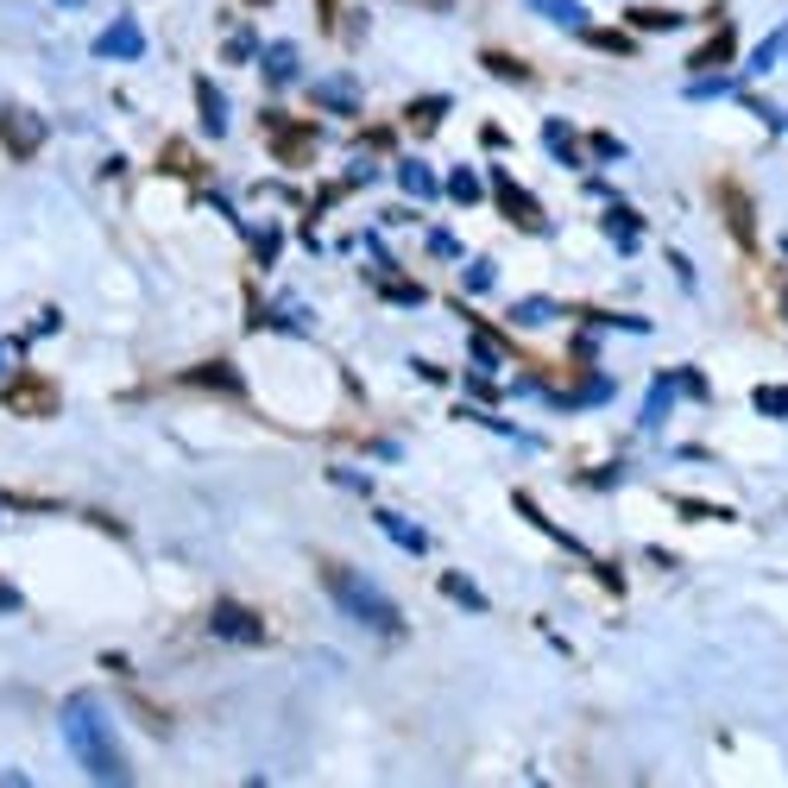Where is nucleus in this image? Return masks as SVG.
Masks as SVG:
<instances>
[{
	"instance_id": "26",
	"label": "nucleus",
	"mask_w": 788,
	"mask_h": 788,
	"mask_svg": "<svg viewBox=\"0 0 788 788\" xmlns=\"http://www.w3.org/2000/svg\"><path fill=\"white\" fill-rule=\"evenodd\" d=\"M416 7H448V0H416Z\"/></svg>"
},
{
	"instance_id": "1",
	"label": "nucleus",
	"mask_w": 788,
	"mask_h": 788,
	"mask_svg": "<svg viewBox=\"0 0 788 788\" xmlns=\"http://www.w3.org/2000/svg\"><path fill=\"white\" fill-rule=\"evenodd\" d=\"M64 738H70L77 763L95 783H133L127 751L114 744V726H107V712L95 694H70V700H64Z\"/></svg>"
},
{
	"instance_id": "2",
	"label": "nucleus",
	"mask_w": 788,
	"mask_h": 788,
	"mask_svg": "<svg viewBox=\"0 0 788 788\" xmlns=\"http://www.w3.org/2000/svg\"><path fill=\"white\" fill-rule=\"evenodd\" d=\"M322 586L341 599V612H354L359 625H373V631H398V625H404L398 606L385 599L379 586L366 581V574H354V568H341V561H322Z\"/></svg>"
},
{
	"instance_id": "8",
	"label": "nucleus",
	"mask_w": 788,
	"mask_h": 788,
	"mask_svg": "<svg viewBox=\"0 0 788 788\" xmlns=\"http://www.w3.org/2000/svg\"><path fill=\"white\" fill-rule=\"evenodd\" d=\"M732 52H738L732 26H719V32L707 38V45H700V52L687 57V64H694V77H707V70H726V64H732Z\"/></svg>"
},
{
	"instance_id": "6",
	"label": "nucleus",
	"mask_w": 788,
	"mask_h": 788,
	"mask_svg": "<svg viewBox=\"0 0 788 788\" xmlns=\"http://www.w3.org/2000/svg\"><path fill=\"white\" fill-rule=\"evenodd\" d=\"M492 190H499V203L511 208V221H517V228H530V233H543V208L530 203V196H524V190H517V183L505 178V171H499V178H492Z\"/></svg>"
},
{
	"instance_id": "18",
	"label": "nucleus",
	"mask_w": 788,
	"mask_h": 788,
	"mask_svg": "<svg viewBox=\"0 0 788 788\" xmlns=\"http://www.w3.org/2000/svg\"><path fill=\"white\" fill-rule=\"evenodd\" d=\"M543 139H549V152H561L568 164H574V133L561 127V121H549V127H543Z\"/></svg>"
},
{
	"instance_id": "21",
	"label": "nucleus",
	"mask_w": 788,
	"mask_h": 788,
	"mask_svg": "<svg viewBox=\"0 0 788 788\" xmlns=\"http://www.w3.org/2000/svg\"><path fill=\"white\" fill-rule=\"evenodd\" d=\"M511 316H517V322H549L556 309H549V304H517V309H511Z\"/></svg>"
},
{
	"instance_id": "23",
	"label": "nucleus",
	"mask_w": 788,
	"mask_h": 788,
	"mask_svg": "<svg viewBox=\"0 0 788 788\" xmlns=\"http://www.w3.org/2000/svg\"><path fill=\"white\" fill-rule=\"evenodd\" d=\"M467 284H473V290H486V284H492V265H486V259H473V265H467Z\"/></svg>"
},
{
	"instance_id": "16",
	"label": "nucleus",
	"mask_w": 788,
	"mask_h": 788,
	"mask_svg": "<svg viewBox=\"0 0 788 788\" xmlns=\"http://www.w3.org/2000/svg\"><path fill=\"white\" fill-rule=\"evenodd\" d=\"M265 77H272V82H290V77H297V52H290V45H272V64H265Z\"/></svg>"
},
{
	"instance_id": "25",
	"label": "nucleus",
	"mask_w": 788,
	"mask_h": 788,
	"mask_svg": "<svg viewBox=\"0 0 788 788\" xmlns=\"http://www.w3.org/2000/svg\"><path fill=\"white\" fill-rule=\"evenodd\" d=\"M612 233H618V240H625V247H631V233H637V221H631V215H625V208H618V215H612Z\"/></svg>"
},
{
	"instance_id": "10",
	"label": "nucleus",
	"mask_w": 788,
	"mask_h": 788,
	"mask_svg": "<svg viewBox=\"0 0 788 788\" xmlns=\"http://www.w3.org/2000/svg\"><path fill=\"white\" fill-rule=\"evenodd\" d=\"M682 20H687V13H656V7H637V13H631L637 32H675Z\"/></svg>"
},
{
	"instance_id": "12",
	"label": "nucleus",
	"mask_w": 788,
	"mask_h": 788,
	"mask_svg": "<svg viewBox=\"0 0 788 788\" xmlns=\"http://www.w3.org/2000/svg\"><path fill=\"white\" fill-rule=\"evenodd\" d=\"M442 593H448V599H460V606H473V612H486V599H480V586H473V581H460V574H442Z\"/></svg>"
},
{
	"instance_id": "11",
	"label": "nucleus",
	"mask_w": 788,
	"mask_h": 788,
	"mask_svg": "<svg viewBox=\"0 0 788 788\" xmlns=\"http://www.w3.org/2000/svg\"><path fill=\"white\" fill-rule=\"evenodd\" d=\"M196 95H203V121H208V133L221 139V133H228V114H221V95H215V82H196Z\"/></svg>"
},
{
	"instance_id": "14",
	"label": "nucleus",
	"mask_w": 788,
	"mask_h": 788,
	"mask_svg": "<svg viewBox=\"0 0 788 788\" xmlns=\"http://www.w3.org/2000/svg\"><path fill=\"white\" fill-rule=\"evenodd\" d=\"M536 13H549V20H561V26H581V0H530Z\"/></svg>"
},
{
	"instance_id": "20",
	"label": "nucleus",
	"mask_w": 788,
	"mask_h": 788,
	"mask_svg": "<svg viewBox=\"0 0 788 788\" xmlns=\"http://www.w3.org/2000/svg\"><path fill=\"white\" fill-rule=\"evenodd\" d=\"M448 190H455L460 203H473V196H480V178H473V171H455V183H448Z\"/></svg>"
},
{
	"instance_id": "15",
	"label": "nucleus",
	"mask_w": 788,
	"mask_h": 788,
	"mask_svg": "<svg viewBox=\"0 0 788 788\" xmlns=\"http://www.w3.org/2000/svg\"><path fill=\"white\" fill-rule=\"evenodd\" d=\"M442 114H448V102H442V95H423V102H410V121H416L423 133H430Z\"/></svg>"
},
{
	"instance_id": "24",
	"label": "nucleus",
	"mask_w": 788,
	"mask_h": 788,
	"mask_svg": "<svg viewBox=\"0 0 788 788\" xmlns=\"http://www.w3.org/2000/svg\"><path fill=\"white\" fill-rule=\"evenodd\" d=\"M228 385V391H233V385H240V379H233V373H228V366H208V373H196V385Z\"/></svg>"
},
{
	"instance_id": "7",
	"label": "nucleus",
	"mask_w": 788,
	"mask_h": 788,
	"mask_svg": "<svg viewBox=\"0 0 788 788\" xmlns=\"http://www.w3.org/2000/svg\"><path fill=\"white\" fill-rule=\"evenodd\" d=\"M139 52H146V38H139V26H133L127 13H121L102 38H95V57H139Z\"/></svg>"
},
{
	"instance_id": "19",
	"label": "nucleus",
	"mask_w": 788,
	"mask_h": 788,
	"mask_svg": "<svg viewBox=\"0 0 788 788\" xmlns=\"http://www.w3.org/2000/svg\"><path fill=\"white\" fill-rule=\"evenodd\" d=\"M385 530L398 536V543H404V549H423V530H410L404 517H385Z\"/></svg>"
},
{
	"instance_id": "13",
	"label": "nucleus",
	"mask_w": 788,
	"mask_h": 788,
	"mask_svg": "<svg viewBox=\"0 0 788 788\" xmlns=\"http://www.w3.org/2000/svg\"><path fill=\"white\" fill-rule=\"evenodd\" d=\"M398 183H404L410 196H435V178H430V171H423V164H410V158H404V164H398Z\"/></svg>"
},
{
	"instance_id": "17",
	"label": "nucleus",
	"mask_w": 788,
	"mask_h": 788,
	"mask_svg": "<svg viewBox=\"0 0 788 788\" xmlns=\"http://www.w3.org/2000/svg\"><path fill=\"white\" fill-rule=\"evenodd\" d=\"M486 70H492V77H517V82H530V70H524L517 57H505V52H486Z\"/></svg>"
},
{
	"instance_id": "3",
	"label": "nucleus",
	"mask_w": 788,
	"mask_h": 788,
	"mask_svg": "<svg viewBox=\"0 0 788 788\" xmlns=\"http://www.w3.org/2000/svg\"><path fill=\"white\" fill-rule=\"evenodd\" d=\"M0 404L13 416H57V385L38 379V373H20V379L0 385Z\"/></svg>"
},
{
	"instance_id": "4",
	"label": "nucleus",
	"mask_w": 788,
	"mask_h": 788,
	"mask_svg": "<svg viewBox=\"0 0 788 788\" xmlns=\"http://www.w3.org/2000/svg\"><path fill=\"white\" fill-rule=\"evenodd\" d=\"M0 139H7V152L26 164V158L45 146V121H38V114H26V107H0Z\"/></svg>"
},
{
	"instance_id": "22",
	"label": "nucleus",
	"mask_w": 788,
	"mask_h": 788,
	"mask_svg": "<svg viewBox=\"0 0 788 788\" xmlns=\"http://www.w3.org/2000/svg\"><path fill=\"white\" fill-rule=\"evenodd\" d=\"M473 354H480V366H499V341H492V334H473Z\"/></svg>"
},
{
	"instance_id": "5",
	"label": "nucleus",
	"mask_w": 788,
	"mask_h": 788,
	"mask_svg": "<svg viewBox=\"0 0 788 788\" xmlns=\"http://www.w3.org/2000/svg\"><path fill=\"white\" fill-rule=\"evenodd\" d=\"M208 631H215V637H233V643H259V637H265V625H259L247 606L221 599V606H215V618H208Z\"/></svg>"
},
{
	"instance_id": "9",
	"label": "nucleus",
	"mask_w": 788,
	"mask_h": 788,
	"mask_svg": "<svg viewBox=\"0 0 788 788\" xmlns=\"http://www.w3.org/2000/svg\"><path fill=\"white\" fill-rule=\"evenodd\" d=\"M719 203H726V221H732L738 247H757V228H751V203H744V190H738V183H719Z\"/></svg>"
}]
</instances>
